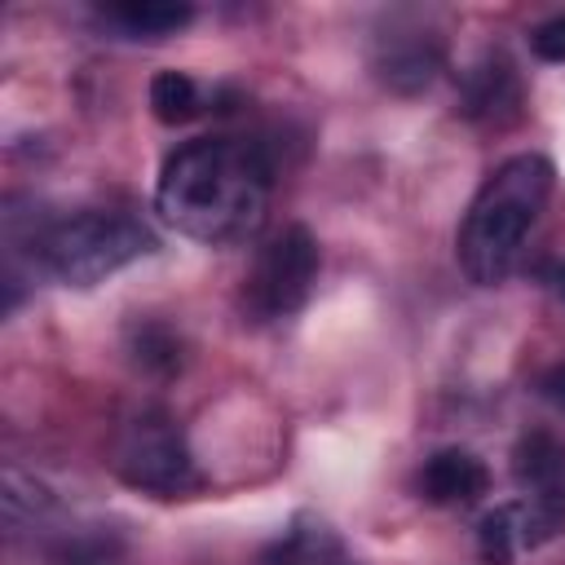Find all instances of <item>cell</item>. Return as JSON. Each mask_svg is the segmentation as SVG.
Masks as SVG:
<instances>
[{
    "label": "cell",
    "mask_w": 565,
    "mask_h": 565,
    "mask_svg": "<svg viewBox=\"0 0 565 565\" xmlns=\"http://www.w3.org/2000/svg\"><path fill=\"white\" fill-rule=\"evenodd\" d=\"M110 463L128 486L163 494V499L199 486V468L185 446V433L163 406H141L132 419H124Z\"/></svg>",
    "instance_id": "cell-4"
},
{
    "label": "cell",
    "mask_w": 565,
    "mask_h": 565,
    "mask_svg": "<svg viewBox=\"0 0 565 565\" xmlns=\"http://www.w3.org/2000/svg\"><path fill=\"white\" fill-rule=\"evenodd\" d=\"M547 282H552V291H556V296L565 300V260H556V265H552V274H547Z\"/></svg>",
    "instance_id": "cell-17"
},
{
    "label": "cell",
    "mask_w": 565,
    "mask_h": 565,
    "mask_svg": "<svg viewBox=\"0 0 565 565\" xmlns=\"http://www.w3.org/2000/svg\"><path fill=\"white\" fill-rule=\"evenodd\" d=\"M486 486H490L486 463L472 450H459V446H446V450L428 455L424 468H419V494L428 503H441V508L477 503L486 494Z\"/></svg>",
    "instance_id": "cell-7"
},
{
    "label": "cell",
    "mask_w": 565,
    "mask_h": 565,
    "mask_svg": "<svg viewBox=\"0 0 565 565\" xmlns=\"http://www.w3.org/2000/svg\"><path fill=\"white\" fill-rule=\"evenodd\" d=\"M269 181L274 172L256 141L199 137L163 159L154 181V212L194 243H243L265 225Z\"/></svg>",
    "instance_id": "cell-1"
},
{
    "label": "cell",
    "mask_w": 565,
    "mask_h": 565,
    "mask_svg": "<svg viewBox=\"0 0 565 565\" xmlns=\"http://www.w3.org/2000/svg\"><path fill=\"white\" fill-rule=\"evenodd\" d=\"M539 388H543V397H547L552 406H561V411H565V362H561V366H552V371L543 375V384H539Z\"/></svg>",
    "instance_id": "cell-16"
},
{
    "label": "cell",
    "mask_w": 565,
    "mask_h": 565,
    "mask_svg": "<svg viewBox=\"0 0 565 565\" xmlns=\"http://www.w3.org/2000/svg\"><path fill=\"white\" fill-rule=\"evenodd\" d=\"M0 503H4V521H9V525H22V521H35L53 499H49V490H44L35 477H26V472H18V468H4Z\"/></svg>",
    "instance_id": "cell-13"
},
{
    "label": "cell",
    "mask_w": 565,
    "mask_h": 565,
    "mask_svg": "<svg viewBox=\"0 0 565 565\" xmlns=\"http://www.w3.org/2000/svg\"><path fill=\"white\" fill-rule=\"evenodd\" d=\"M503 102H516V79L508 71V62H486L472 71L468 79V115H494Z\"/></svg>",
    "instance_id": "cell-12"
},
{
    "label": "cell",
    "mask_w": 565,
    "mask_h": 565,
    "mask_svg": "<svg viewBox=\"0 0 565 565\" xmlns=\"http://www.w3.org/2000/svg\"><path fill=\"white\" fill-rule=\"evenodd\" d=\"M137 358H141V366H154V371H172L177 362H181V344H177V335L168 331V327H141L137 331Z\"/></svg>",
    "instance_id": "cell-14"
},
{
    "label": "cell",
    "mask_w": 565,
    "mask_h": 565,
    "mask_svg": "<svg viewBox=\"0 0 565 565\" xmlns=\"http://www.w3.org/2000/svg\"><path fill=\"white\" fill-rule=\"evenodd\" d=\"M150 110L159 124H185L199 115V84L185 71H159L150 79Z\"/></svg>",
    "instance_id": "cell-10"
},
{
    "label": "cell",
    "mask_w": 565,
    "mask_h": 565,
    "mask_svg": "<svg viewBox=\"0 0 565 565\" xmlns=\"http://www.w3.org/2000/svg\"><path fill=\"white\" fill-rule=\"evenodd\" d=\"M552 177L543 154H512L481 181L455 234L459 269L477 287H494L516 269L525 234L552 194Z\"/></svg>",
    "instance_id": "cell-2"
},
{
    "label": "cell",
    "mask_w": 565,
    "mask_h": 565,
    "mask_svg": "<svg viewBox=\"0 0 565 565\" xmlns=\"http://www.w3.org/2000/svg\"><path fill=\"white\" fill-rule=\"evenodd\" d=\"M102 18L132 40H163V35H177L181 26H190L194 9L168 4V0H124V4H106Z\"/></svg>",
    "instance_id": "cell-9"
},
{
    "label": "cell",
    "mask_w": 565,
    "mask_h": 565,
    "mask_svg": "<svg viewBox=\"0 0 565 565\" xmlns=\"http://www.w3.org/2000/svg\"><path fill=\"white\" fill-rule=\"evenodd\" d=\"M530 49H534V57H543V62H565V13L539 22V26L530 31Z\"/></svg>",
    "instance_id": "cell-15"
},
{
    "label": "cell",
    "mask_w": 565,
    "mask_h": 565,
    "mask_svg": "<svg viewBox=\"0 0 565 565\" xmlns=\"http://www.w3.org/2000/svg\"><path fill=\"white\" fill-rule=\"evenodd\" d=\"M565 530V499H516L481 516L477 552L486 565H512L521 552L543 547Z\"/></svg>",
    "instance_id": "cell-6"
},
{
    "label": "cell",
    "mask_w": 565,
    "mask_h": 565,
    "mask_svg": "<svg viewBox=\"0 0 565 565\" xmlns=\"http://www.w3.org/2000/svg\"><path fill=\"white\" fill-rule=\"evenodd\" d=\"M31 252L57 282L93 287V282L119 274L124 265L150 256L154 234L128 212L84 207V212H71V216L40 221L35 234H31Z\"/></svg>",
    "instance_id": "cell-3"
},
{
    "label": "cell",
    "mask_w": 565,
    "mask_h": 565,
    "mask_svg": "<svg viewBox=\"0 0 565 565\" xmlns=\"http://www.w3.org/2000/svg\"><path fill=\"white\" fill-rule=\"evenodd\" d=\"M115 556H119V539L102 525L62 534L49 547V565H115Z\"/></svg>",
    "instance_id": "cell-11"
},
{
    "label": "cell",
    "mask_w": 565,
    "mask_h": 565,
    "mask_svg": "<svg viewBox=\"0 0 565 565\" xmlns=\"http://www.w3.org/2000/svg\"><path fill=\"white\" fill-rule=\"evenodd\" d=\"M512 481L530 499H565V446L543 428L525 433L512 450Z\"/></svg>",
    "instance_id": "cell-8"
},
{
    "label": "cell",
    "mask_w": 565,
    "mask_h": 565,
    "mask_svg": "<svg viewBox=\"0 0 565 565\" xmlns=\"http://www.w3.org/2000/svg\"><path fill=\"white\" fill-rule=\"evenodd\" d=\"M313 278H318V243L305 225H287L256 252L243 278V305L260 322L287 318L309 300Z\"/></svg>",
    "instance_id": "cell-5"
}]
</instances>
